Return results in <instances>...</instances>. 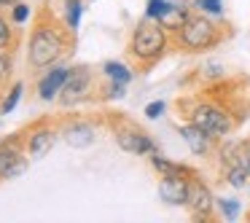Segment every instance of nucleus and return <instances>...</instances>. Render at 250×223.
<instances>
[{"mask_svg":"<svg viewBox=\"0 0 250 223\" xmlns=\"http://www.w3.org/2000/svg\"><path fill=\"white\" fill-rule=\"evenodd\" d=\"M215 207H218V212H221V218H226V221H237L239 218V199H226V196H221V199H215Z\"/></svg>","mask_w":250,"mask_h":223,"instance_id":"nucleus-21","label":"nucleus"},{"mask_svg":"<svg viewBox=\"0 0 250 223\" xmlns=\"http://www.w3.org/2000/svg\"><path fill=\"white\" fill-rule=\"evenodd\" d=\"M194 8L199 14H207V17H223V0H194Z\"/></svg>","mask_w":250,"mask_h":223,"instance_id":"nucleus-22","label":"nucleus"},{"mask_svg":"<svg viewBox=\"0 0 250 223\" xmlns=\"http://www.w3.org/2000/svg\"><path fill=\"white\" fill-rule=\"evenodd\" d=\"M11 73H14V62L8 51H0V89L11 81Z\"/></svg>","mask_w":250,"mask_h":223,"instance_id":"nucleus-24","label":"nucleus"},{"mask_svg":"<svg viewBox=\"0 0 250 223\" xmlns=\"http://www.w3.org/2000/svg\"><path fill=\"white\" fill-rule=\"evenodd\" d=\"M153 164V169H156L159 175H183V178H196V169L188 167V164H178V162H169V159H164L162 153H153V156H148Z\"/></svg>","mask_w":250,"mask_h":223,"instance_id":"nucleus-14","label":"nucleus"},{"mask_svg":"<svg viewBox=\"0 0 250 223\" xmlns=\"http://www.w3.org/2000/svg\"><path fill=\"white\" fill-rule=\"evenodd\" d=\"M180 137H183V142H186V148H188L194 156H210V153H215V148L221 145V140L218 137H212L210 132H205V129H199L196 124H183L180 126Z\"/></svg>","mask_w":250,"mask_h":223,"instance_id":"nucleus-10","label":"nucleus"},{"mask_svg":"<svg viewBox=\"0 0 250 223\" xmlns=\"http://www.w3.org/2000/svg\"><path fill=\"white\" fill-rule=\"evenodd\" d=\"M100 73H103L108 81H119V83H129L132 78H135V73H132L129 65H124V62H116V60H108Z\"/></svg>","mask_w":250,"mask_h":223,"instance_id":"nucleus-17","label":"nucleus"},{"mask_svg":"<svg viewBox=\"0 0 250 223\" xmlns=\"http://www.w3.org/2000/svg\"><path fill=\"white\" fill-rule=\"evenodd\" d=\"M223 178H226V183H229V185H234V188H242V185L248 183L250 172H248V169H245L239 162H234V164H229V167H226Z\"/></svg>","mask_w":250,"mask_h":223,"instance_id":"nucleus-19","label":"nucleus"},{"mask_svg":"<svg viewBox=\"0 0 250 223\" xmlns=\"http://www.w3.org/2000/svg\"><path fill=\"white\" fill-rule=\"evenodd\" d=\"M30 167V156L24 151V135H11L0 140V180H14Z\"/></svg>","mask_w":250,"mask_h":223,"instance_id":"nucleus-7","label":"nucleus"},{"mask_svg":"<svg viewBox=\"0 0 250 223\" xmlns=\"http://www.w3.org/2000/svg\"><path fill=\"white\" fill-rule=\"evenodd\" d=\"M22 135H24V151H27L30 162H38L54 148L57 137H60V126H54L49 119H41Z\"/></svg>","mask_w":250,"mask_h":223,"instance_id":"nucleus-8","label":"nucleus"},{"mask_svg":"<svg viewBox=\"0 0 250 223\" xmlns=\"http://www.w3.org/2000/svg\"><path fill=\"white\" fill-rule=\"evenodd\" d=\"M62 3H65V0H62Z\"/></svg>","mask_w":250,"mask_h":223,"instance_id":"nucleus-31","label":"nucleus"},{"mask_svg":"<svg viewBox=\"0 0 250 223\" xmlns=\"http://www.w3.org/2000/svg\"><path fill=\"white\" fill-rule=\"evenodd\" d=\"M226 38V27L215 22V17H207V14H191L186 19V24L172 35L175 46L188 54H199V51H210L215 46L223 43Z\"/></svg>","mask_w":250,"mask_h":223,"instance_id":"nucleus-3","label":"nucleus"},{"mask_svg":"<svg viewBox=\"0 0 250 223\" xmlns=\"http://www.w3.org/2000/svg\"><path fill=\"white\" fill-rule=\"evenodd\" d=\"M113 137H116V145L121 151L132 153V156H153L159 151L156 140H153L148 132H143L140 126L129 124V121H113Z\"/></svg>","mask_w":250,"mask_h":223,"instance_id":"nucleus-6","label":"nucleus"},{"mask_svg":"<svg viewBox=\"0 0 250 223\" xmlns=\"http://www.w3.org/2000/svg\"><path fill=\"white\" fill-rule=\"evenodd\" d=\"M67 73H70V67L65 65H51L46 67V73L38 78V83H35V89H38V97L43 100V102H51V100H57V94H60V89L65 86L67 81Z\"/></svg>","mask_w":250,"mask_h":223,"instance_id":"nucleus-11","label":"nucleus"},{"mask_svg":"<svg viewBox=\"0 0 250 223\" xmlns=\"http://www.w3.org/2000/svg\"><path fill=\"white\" fill-rule=\"evenodd\" d=\"M237 162L250 172V140H245V142H239V145H237Z\"/></svg>","mask_w":250,"mask_h":223,"instance_id":"nucleus-27","label":"nucleus"},{"mask_svg":"<svg viewBox=\"0 0 250 223\" xmlns=\"http://www.w3.org/2000/svg\"><path fill=\"white\" fill-rule=\"evenodd\" d=\"M186 207L191 210V215H194L196 221H207V218H212L215 196H212V191L207 188V183L199 178V175L191 178V183H188V199H186Z\"/></svg>","mask_w":250,"mask_h":223,"instance_id":"nucleus-9","label":"nucleus"},{"mask_svg":"<svg viewBox=\"0 0 250 223\" xmlns=\"http://www.w3.org/2000/svg\"><path fill=\"white\" fill-rule=\"evenodd\" d=\"M169 43H172V35L164 30L162 22L143 19V22H137V27L132 30L129 41H126V57L135 62L137 70H151L167 54Z\"/></svg>","mask_w":250,"mask_h":223,"instance_id":"nucleus-2","label":"nucleus"},{"mask_svg":"<svg viewBox=\"0 0 250 223\" xmlns=\"http://www.w3.org/2000/svg\"><path fill=\"white\" fill-rule=\"evenodd\" d=\"M126 94V83H119V81H108L103 89V97L105 100H119Z\"/></svg>","mask_w":250,"mask_h":223,"instance_id":"nucleus-25","label":"nucleus"},{"mask_svg":"<svg viewBox=\"0 0 250 223\" xmlns=\"http://www.w3.org/2000/svg\"><path fill=\"white\" fill-rule=\"evenodd\" d=\"M202 73H205L207 78H221V76H223V67L218 65V62H210V65L202 67Z\"/></svg>","mask_w":250,"mask_h":223,"instance_id":"nucleus-28","label":"nucleus"},{"mask_svg":"<svg viewBox=\"0 0 250 223\" xmlns=\"http://www.w3.org/2000/svg\"><path fill=\"white\" fill-rule=\"evenodd\" d=\"M188 121L196 124L199 129L210 132L212 137H218V140H226V137L231 135V129H234L231 113H229L223 105L212 102V100H202V102H196L194 108H191V113H188Z\"/></svg>","mask_w":250,"mask_h":223,"instance_id":"nucleus-5","label":"nucleus"},{"mask_svg":"<svg viewBox=\"0 0 250 223\" xmlns=\"http://www.w3.org/2000/svg\"><path fill=\"white\" fill-rule=\"evenodd\" d=\"M8 17H11V22L17 24V27H22V24L33 17V8H30L24 0H19V3H14V6H11V14H8Z\"/></svg>","mask_w":250,"mask_h":223,"instance_id":"nucleus-23","label":"nucleus"},{"mask_svg":"<svg viewBox=\"0 0 250 223\" xmlns=\"http://www.w3.org/2000/svg\"><path fill=\"white\" fill-rule=\"evenodd\" d=\"M14 3H19V0H0V8H11Z\"/></svg>","mask_w":250,"mask_h":223,"instance_id":"nucleus-29","label":"nucleus"},{"mask_svg":"<svg viewBox=\"0 0 250 223\" xmlns=\"http://www.w3.org/2000/svg\"><path fill=\"white\" fill-rule=\"evenodd\" d=\"M22 92H24V83H22V81H17L11 89H8L6 100L0 102V116H8L14 108H17V105H19V100H22Z\"/></svg>","mask_w":250,"mask_h":223,"instance_id":"nucleus-20","label":"nucleus"},{"mask_svg":"<svg viewBox=\"0 0 250 223\" xmlns=\"http://www.w3.org/2000/svg\"><path fill=\"white\" fill-rule=\"evenodd\" d=\"M94 86H97V73L89 65L70 67L65 86L57 94V105L60 108H73V105H81L86 100H94Z\"/></svg>","mask_w":250,"mask_h":223,"instance_id":"nucleus-4","label":"nucleus"},{"mask_svg":"<svg viewBox=\"0 0 250 223\" xmlns=\"http://www.w3.org/2000/svg\"><path fill=\"white\" fill-rule=\"evenodd\" d=\"M86 3H94V0H86Z\"/></svg>","mask_w":250,"mask_h":223,"instance_id":"nucleus-30","label":"nucleus"},{"mask_svg":"<svg viewBox=\"0 0 250 223\" xmlns=\"http://www.w3.org/2000/svg\"><path fill=\"white\" fill-rule=\"evenodd\" d=\"M73 46H76V33L65 24V19H57L49 8H41L35 14V27L30 33L27 65L33 70H46L70 54Z\"/></svg>","mask_w":250,"mask_h":223,"instance_id":"nucleus-1","label":"nucleus"},{"mask_svg":"<svg viewBox=\"0 0 250 223\" xmlns=\"http://www.w3.org/2000/svg\"><path fill=\"white\" fill-rule=\"evenodd\" d=\"M83 3H86V0H65V17H62V19H65V24L73 30V33H76L78 24H81Z\"/></svg>","mask_w":250,"mask_h":223,"instance_id":"nucleus-18","label":"nucleus"},{"mask_svg":"<svg viewBox=\"0 0 250 223\" xmlns=\"http://www.w3.org/2000/svg\"><path fill=\"white\" fill-rule=\"evenodd\" d=\"M188 183L191 178H183V175H162V180H159L162 202H167L172 207H183L186 199H188Z\"/></svg>","mask_w":250,"mask_h":223,"instance_id":"nucleus-12","label":"nucleus"},{"mask_svg":"<svg viewBox=\"0 0 250 223\" xmlns=\"http://www.w3.org/2000/svg\"><path fill=\"white\" fill-rule=\"evenodd\" d=\"M188 17H191V8H186L183 3H172V6L167 8V14L162 17V24H164V30H167L169 35H175L186 24Z\"/></svg>","mask_w":250,"mask_h":223,"instance_id":"nucleus-15","label":"nucleus"},{"mask_svg":"<svg viewBox=\"0 0 250 223\" xmlns=\"http://www.w3.org/2000/svg\"><path fill=\"white\" fill-rule=\"evenodd\" d=\"M164 110H167V102L164 100H153V102L146 105V119H159V116H164Z\"/></svg>","mask_w":250,"mask_h":223,"instance_id":"nucleus-26","label":"nucleus"},{"mask_svg":"<svg viewBox=\"0 0 250 223\" xmlns=\"http://www.w3.org/2000/svg\"><path fill=\"white\" fill-rule=\"evenodd\" d=\"M14 49H17V24L11 22V17L3 14V8H0V51L14 54Z\"/></svg>","mask_w":250,"mask_h":223,"instance_id":"nucleus-16","label":"nucleus"},{"mask_svg":"<svg viewBox=\"0 0 250 223\" xmlns=\"http://www.w3.org/2000/svg\"><path fill=\"white\" fill-rule=\"evenodd\" d=\"M60 137H65V142L70 148H89L97 137V132L86 119H73L60 126Z\"/></svg>","mask_w":250,"mask_h":223,"instance_id":"nucleus-13","label":"nucleus"}]
</instances>
